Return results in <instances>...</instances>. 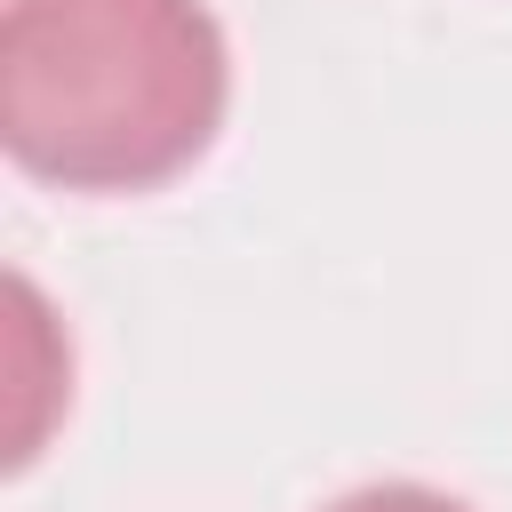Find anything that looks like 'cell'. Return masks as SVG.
Returning a JSON list of instances; mask_svg holds the SVG:
<instances>
[{"mask_svg": "<svg viewBox=\"0 0 512 512\" xmlns=\"http://www.w3.org/2000/svg\"><path fill=\"white\" fill-rule=\"evenodd\" d=\"M328 512H472V504L448 496V488H424V480H376V488L336 496Z\"/></svg>", "mask_w": 512, "mask_h": 512, "instance_id": "7a4b0ae2", "label": "cell"}, {"mask_svg": "<svg viewBox=\"0 0 512 512\" xmlns=\"http://www.w3.org/2000/svg\"><path fill=\"white\" fill-rule=\"evenodd\" d=\"M232 104L208 0H8L0 144L56 192H160Z\"/></svg>", "mask_w": 512, "mask_h": 512, "instance_id": "6da1fadb", "label": "cell"}]
</instances>
